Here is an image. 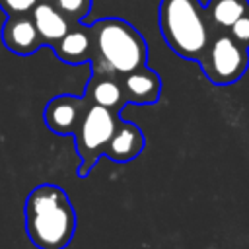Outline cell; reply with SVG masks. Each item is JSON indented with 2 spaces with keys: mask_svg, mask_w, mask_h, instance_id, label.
Masks as SVG:
<instances>
[{
  "mask_svg": "<svg viewBox=\"0 0 249 249\" xmlns=\"http://www.w3.org/2000/svg\"><path fill=\"white\" fill-rule=\"evenodd\" d=\"M39 0H0V8L8 16H23L29 14Z\"/></svg>",
  "mask_w": 249,
  "mask_h": 249,
  "instance_id": "9a60e30c",
  "label": "cell"
},
{
  "mask_svg": "<svg viewBox=\"0 0 249 249\" xmlns=\"http://www.w3.org/2000/svg\"><path fill=\"white\" fill-rule=\"evenodd\" d=\"M204 10L214 31H230L241 16L249 14V0H208Z\"/></svg>",
  "mask_w": 249,
  "mask_h": 249,
  "instance_id": "4fadbf2b",
  "label": "cell"
},
{
  "mask_svg": "<svg viewBox=\"0 0 249 249\" xmlns=\"http://www.w3.org/2000/svg\"><path fill=\"white\" fill-rule=\"evenodd\" d=\"M126 105H154L161 95V78L148 64L119 78Z\"/></svg>",
  "mask_w": 249,
  "mask_h": 249,
  "instance_id": "52a82bcc",
  "label": "cell"
},
{
  "mask_svg": "<svg viewBox=\"0 0 249 249\" xmlns=\"http://www.w3.org/2000/svg\"><path fill=\"white\" fill-rule=\"evenodd\" d=\"M54 54L58 60L66 64H84L91 60V51H93V33L91 25H72L68 33L53 47Z\"/></svg>",
  "mask_w": 249,
  "mask_h": 249,
  "instance_id": "30bf717a",
  "label": "cell"
},
{
  "mask_svg": "<svg viewBox=\"0 0 249 249\" xmlns=\"http://www.w3.org/2000/svg\"><path fill=\"white\" fill-rule=\"evenodd\" d=\"M47 2H51L68 19L70 25L82 23L88 18L93 4V0H47Z\"/></svg>",
  "mask_w": 249,
  "mask_h": 249,
  "instance_id": "5bb4252c",
  "label": "cell"
},
{
  "mask_svg": "<svg viewBox=\"0 0 249 249\" xmlns=\"http://www.w3.org/2000/svg\"><path fill=\"white\" fill-rule=\"evenodd\" d=\"M84 95L91 103L107 107L115 113H121V109L126 105L119 78L107 72H99V70H91Z\"/></svg>",
  "mask_w": 249,
  "mask_h": 249,
  "instance_id": "8fae6325",
  "label": "cell"
},
{
  "mask_svg": "<svg viewBox=\"0 0 249 249\" xmlns=\"http://www.w3.org/2000/svg\"><path fill=\"white\" fill-rule=\"evenodd\" d=\"M23 220L25 235L37 249H66L78 224L68 193L54 183H41L29 191Z\"/></svg>",
  "mask_w": 249,
  "mask_h": 249,
  "instance_id": "6da1fadb",
  "label": "cell"
},
{
  "mask_svg": "<svg viewBox=\"0 0 249 249\" xmlns=\"http://www.w3.org/2000/svg\"><path fill=\"white\" fill-rule=\"evenodd\" d=\"M91 70L121 78L148 64V43L130 21L123 18H101L91 23Z\"/></svg>",
  "mask_w": 249,
  "mask_h": 249,
  "instance_id": "7a4b0ae2",
  "label": "cell"
},
{
  "mask_svg": "<svg viewBox=\"0 0 249 249\" xmlns=\"http://www.w3.org/2000/svg\"><path fill=\"white\" fill-rule=\"evenodd\" d=\"M144 146H146V138L142 128L119 117L103 156H107L115 163H126V161H132L136 156H140Z\"/></svg>",
  "mask_w": 249,
  "mask_h": 249,
  "instance_id": "9c48e42d",
  "label": "cell"
},
{
  "mask_svg": "<svg viewBox=\"0 0 249 249\" xmlns=\"http://www.w3.org/2000/svg\"><path fill=\"white\" fill-rule=\"evenodd\" d=\"M2 43L10 53L18 56H31L41 47H45L29 14L8 16L2 27Z\"/></svg>",
  "mask_w": 249,
  "mask_h": 249,
  "instance_id": "ba28073f",
  "label": "cell"
},
{
  "mask_svg": "<svg viewBox=\"0 0 249 249\" xmlns=\"http://www.w3.org/2000/svg\"><path fill=\"white\" fill-rule=\"evenodd\" d=\"M35 29L43 41V45H49L51 49L68 33V29L72 27L68 23V19L47 0H39L35 4V8L29 12Z\"/></svg>",
  "mask_w": 249,
  "mask_h": 249,
  "instance_id": "7c38bea8",
  "label": "cell"
},
{
  "mask_svg": "<svg viewBox=\"0 0 249 249\" xmlns=\"http://www.w3.org/2000/svg\"><path fill=\"white\" fill-rule=\"evenodd\" d=\"M158 25L165 45L181 58L198 62L214 37L200 0H160Z\"/></svg>",
  "mask_w": 249,
  "mask_h": 249,
  "instance_id": "3957f363",
  "label": "cell"
},
{
  "mask_svg": "<svg viewBox=\"0 0 249 249\" xmlns=\"http://www.w3.org/2000/svg\"><path fill=\"white\" fill-rule=\"evenodd\" d=\"M198 64L214 86H230L247 72L249 49L237 43L228 31H216Z\"/></svg>",
  "mask_w": 249,
  "mask_h": 249,
  "instance_id": "5b68a950",
  "label": "cell"
},
{
  "mask_svg": "<svg viewBox=\"0 0 249 249\" xmlns=\"http://www.w3.org/2000/svg\"><path fill=\"white\" fill-rule=\"evenodd\" d=\"M117 121H119V113L95 103L88 105L78 128L72 134L76 154L80 158V163L76 169L80 177H88L89 171L97 165V160L103 156Z\"/></svg>",
  "mask_w": 249,
  "mask_h": 249,
  "instance_id": "277c9868",
  "label": "cell"
},
{
  "mask_svg": "<svg viewBox=\"0 0 249 249\" xmlns=\"http://www.w3.org/2000/svg\"><path fill=\"white\" fill-rule=\"evenodd\" d=\"M237 43H241L243 47H247L249 49V14H245V16H241L231 27H230V31H228Z\"/></svg>",
  "mask_w": 249,
  "mask_h": 249,
  "instance_id": "2e32d148",
  "label": "cell"
},
{
  "mask_svg": "<svg viewBox=\"0 0 249 249\" xmlns=\"http://www.w3.org/2000/svg\"><path fill=\"white\" fill-rule=\"evenodd\" d=\"M91 101L82 95H72V93H60L54 95L47 101L43 109V123L53 134L58 136H72L74 130L78 128L88 105Z\"/></svg>",
  "mask_w": 249,
  "mask_h": 249,
  "instance_id": "8992f818",
  "label": "cell"
}]
</instances>
